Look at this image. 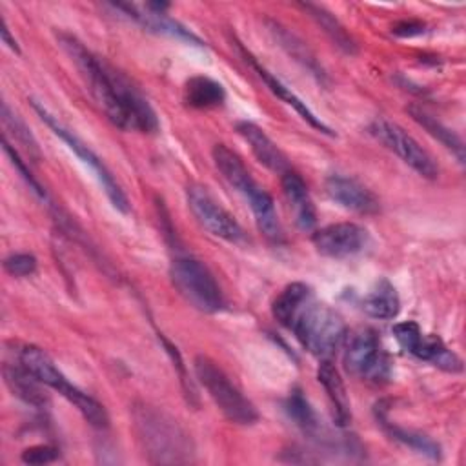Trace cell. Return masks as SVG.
Returning <instances> with one entry per match:
<instances>
[{"instance_id":"cell-1","label":"cell","mask_w":466,"mask_h":466,"mask_svg":"<svg viewBox=\"0 0 466 466\" xmlns=\"http://www.w3.org/2000/svg\"><path fill=\"white\" fill-rule=\"evenodd\" d=\"M58 42L80 71L91 96L116 127L138 133H155L158 129L155 109L120 71L91 53L73 35L60 33Z\"/></svg>"},{"instance_id":"cell-2","label":"cell","mask_w":466,"mask_h":466,"mask_svg":"<svg viewBox=\"0 0 466 466\" xmlns=\"http://www.w3.org/2000/svg\"><path fill=\"white\" fill-rule=\"evenodd\" d=\"M133 426L144 455L153 464H184L193 461V442L180 424L149 404L133 408Z\"/></svg>"},{"instance_id":"cell-3","label":"cell","mask_w":466,"mask_h":466,"mask_svg":"<svg viewBox=\"0 0 466 466\" xmlns=\"http://www.w3.org/2000/svg\"><path fill=\"white\" fill-rule=\"evenodd\" d=\"M211 155L224 180L249 204L257 228L262 231V235L271 242H280L282 228L271 195L251 177V173L238 158V155L231 151L228 146L215 144Z\"/></svg>"},{"instance_id":"cell-4","label":"cell","mask_w":466,"mask_h":466,"mask_svg":"<svg viewBox=\"0 0 466 466\" xmlns=\"http://www.w3.org/2000/svg\"><path fill=\"white\" fill-rule=\"evenodd\" d=\"M18 360L44 386H49L51 390L60 393L64 399H67L93 428H98V430L107 428L109 415L106 408L96 399H93L91 395L82 391L78 386H75L42 348L24 346L20 350Z\"/></svg>"},{"instance_id":"cell-5","label":"cell","mask_w":466,"mask_h":466,"mask_svg":"<svg viewBox=\"0 0 466 466\" xmlns=\"http://www.w3.org/2000/svg\"><path fill=\"white\" fill-rule=\"evenodd\" d=\"M291 331L302 348L320 360L329 359L348 337L342 317L326 304H319L313 299L297 315Z\"/></svg>"},{"instance_id":"cell-6","label":"cell","mask_w":466,"mask_h":466,"mask_svg":"<svg viewBox=\"0 0 466 466\" xmlns=\"http://www.w3.org/2000/svg\"><path fill=\"white\" fill-rule=\"evenodd\" d=\"M197 380L208 391L222 415L240 426H251L258 420L255 404L229 380V377L206 355H197L193 360Z\"/></svg>"},{"instance_id":"cell-7","label":"cell","mask_w":466,"mask_h":466,"mask_svg":"<svg viewBox=\"0 0 466 466\" xmlns=\"http://www.w3.org/2000/svg\"><path fill=\"white\" fill-rule=\"evenodd\" d=\"M169 277L180 297L195 309L217 313L224 308V297L213 273L193 257H177L169 266Z\"/></svg>"},{"instance_id":"cell-8","label":"cell","mask_w":466,"mask_h":466,"mask_svg":"<svg viewBox=\"0 0 466 466\" xmlns=\"http://www.w3.org/2000/svg\"><path fill=\"white\" fill-rule=\"evenodd\" d=\"M344 366L353 377L373 384H384L391 377L390 357L370 328H360L346 337Z\"/></svg>"},{"instance_id":"cell-9","label":"cell","mask_w":466,"mask_h":466,"mask_svg":"<svg viewBox=\"0 0 466 466\" xmlns=\"http://www.w3.org/2000/svg\"><path fill=\"white\" fill-rule=\"evenodd\" d=\"M31 106H33V109L36 111V115L40 116V120H42L58 138H62V140L67 144V147H69L71 151H75L76 157H78L84 164H87V166L93 169V173L96 175L98 182L102 184V189H104V193L107 195V198H109V202L113 204V208L118 209L120 213H129V202H127L126 193L122 191L120 184L115 180V177L111 175V171L106 167V164L100 160V157H98L89 146H86L71 129H67L62 122H58V118H56L55 115H51L42 104H38L36 100H31Z\"/></svg>"},{"instance_id":"cell-10","label":"cell","mask_w":466,"mask_h":466,"mask_svg":"<svg viewBox=\"0 0 466 466\" xmlns=\"http://www.w3.org/2000/svg\"><path fill=\"white\" fill-rule=\"evenodd\" d=\"M368 131L386 149L395 153L404 164H408L420 177H424V178L439 177V166L433 160V157L410 133H406L399 124H395L384 116H377L370 122Z\"/></svg>"},{"instance_id":"cell-11","label":"cell","mask_w":466,"mask_h":466,"mask_svg":"<svg viewBox=\"0 0 466 466\" xmlns=\"http://www.w3.org/2000/svg\"><path fill=\"white\" fill-rule=\"evenodd\" d=\"M391 331L399 346L415 359L430 362L431 366L448 373L462 371L461 357L453 350H450L439 335L422 333L417 322H399L393 326Z\"/></svg>"},{"instance_id":"cell-12","label":"cell","mask_w":466,"mask_h":466,"mask_svg":"<svg viewBox=\"0 0 466 466\" xmlns=\"http://www.w3.org/2000/svg\"><path fill=\"white\" fill-rule=\"evenodd\" d=\"M186 202L197 222L213 237L231 244H240L246 240V233L237 218L226 208H222L204 186H189L186 191Z\"/></svg>"},{"instance_id":"cell-13","label":"cell","mask_w":466,"mask_h":466,"mask_svg":"<svg viewBox=\"0 0 466 466\" xmlns=\"http://www.w3.org/2000/svg\"><path fill=\"white\" fill-rule=\"evenodd\" d=\"M368 231L355 222H337L324 226L311 235L315 249L329 258H346L360 253L368 246Z\"/></svg>"},{"instance_id":"cell-14","label":"cell","mask_w":466,"mask_h":466,"mask_svg":"<svg viewBox=\"0 0 466 466\" xmlns=\"http://www.w3.org/2000/svg\"><path fill=\"white\" fill-rule=\"evenodd\" d=\"M115 9L122 11L127 18L135 20L137 24H140L144 29L157 33V35H164V36H171L177 40H182L186 44L197 46V47H204L206 42L195 35L191 29H187L186 25H182L178 20L167 16L166 13H157L151 11L146 4H133V2H115L111 4Z\"/></svg>"},{"instance_id":"cell-15","label":"cell","mask_w":466,"mask_h":466,"mask_svg":"<svg viewBox=\"0 0 466 466\" xmlns=\"http://www.w3.org/2000/svg\"><path fill=\"white\" fill-rule=\"evenodd\" d=\"M324 186H326L328 197L344 209H350L360 215H373L380 208L379 198L364 184H360L351 177L335 173L326 178Z\"/></svg>"},{"instance_id":"cell-16","label":"cell","mask_w":466,"mask_h":466,"mask_svg":"<svg viewBox=\"0 0 466 466\" xmlns=\"http://www.w3.org/2000/svg\"><path fill=\"white\" fill-rule=\"evenodd\" d=\"M240 51H242V55H244V60L257 71V75L266 82V86L269 87V91H271L275 96H279L282 102H286L288 106H291L311 127H315L317 131H320V133H324V135H328V137H335V131H333L328 124H324V122L306 106V102H304L302 98H299V96L291 91V87H288L286 84H282L275 75H271L264 66H260V62H257L255 56H253L249 51H246L244 47H240Z\"/></svg>"},{"instance_id":"cell-17","label":"cell","mask_w":466,"mask_h":466,"mask_svg":"<svg viewBox=\"0 0 466 466\" xmlns=\"http://www.w3.org/2000/svg\"><path fill=\"white\" fill-rule=\"evenodd\" d=\"M280 186H282V193L289 204V209L293 213L295 224L302 231H311L317 224V211H315L311 195H309L308 186L302 180V177L299 173L288 169L280 177Z\"/></svg>"},{"instance_id":"cell-18","label":"cell","mask_w":466,"mask_h":466,"mask_svg":"<svg viewBox=\"0 0 466 466\" xmlns=\"http://www.w3.org/2000/svg\"><path fill=\"white\" fill-rule=\"evenodd\" d=\"M237 133L248 142L251 153L255 155V158L266 166L268 169L275 171V173H284L288 171V158L282 153V149L266 135V131L248 120L237 122Z\"/></svg>"},{"instance_id":"cell-19","label":"cell","mask_w":466,"mask_h":466,"mask_svg":"<svg viewBox=\"0 0 466 466\" xmlns=\"http://www.w3.org/2000/svg\"><path fill=\"white\" fill-rule=\"evenodd\" d=\"M286 413L289 415V419L311 439L319 441L320 444H331L333 448L342 446V439L331 437L322 424L319 422V417L315 413V410L311 408L309 400L306 399V395L302 393V390L293 388L286 399Z\"/></svg>"},{"instance_id":"cell-20","label":"cell","mask_w":466,"mask_h":466,"mask_svg":"<svg viewBox=\"0 0 466 466\" xmlns=\"http://www.w3.org/2000/svg\"><path fill=\"white\" fill-rule=\"evenodd\" d=\"M317 379L322 384L329 404H331V413H333V422L340 428L348 426L351 420V406L350 399L344 388V382L340 379L339 370L333 366L329 359H322L319 368H317Z\"/></svg>"},{"instance_id":"cell-21","label":"cell","mask_w":466,"mask_h":466,"mask_svg":"<svg viewBox=\"0 0 466 466\" xmlns=\"http://www.w3.org/2000/svg\"><path fill=\"white\" fill-rule=\"evenodd\" d=\"M375 417H377V422L382 426V430L397 442L415 450L417 453L420 455H426L430 459H441V446L431 439L428 437L426 433L422 431H417V430H408V428H402V426H397L390 420L388 417V408L384 406V402H379L375 406Z\"/></svg>"},{"instance_id":"cell-22","label":"cell","mask_w":466,"mask_h":466,"mask_svg":"<svg viewBox=\"0 0 466 466\" xmlns=\"http://www.w3.org/2000/svg\"><path fill=\"white\" fill-rule=\"evenodd\" d=\"M269 33L273 35L275 42L295 60L299 62L304 69H308L315 78H319L320 82L326 80V71L322 69V66L319 64L317 56L313 55V51L306 46V42H302L295 33H291L288 27H284L282 24L275 22V20H266Z\"/></svg>"},{"instance_id":"cell-23","label":"cell","mask_w":466,"mask_h":466,"mask_svg":"<svg viewBox=\"0 0 466 466\" xmlns=\"http://www.w3.org/2000/svg\"><path fill=\"white\" fill-rule=\"evenodd\" d=\"M4 380L11 393L35 408H46L49 404V397L42 390V382L27 371L22 364H5L4 366Z\"/></svg>"},{"instance_id":"cell-24","label":"cell","mask_w":466,"mask_h":466,"mask_svg":"<svg viewBox=\"0 0 466 466\" xmlns=\"http://www.w3.org/2000/svg\"><path fill=\"white\" fill-rule=\"evenodd\" d=\"M313 299V293L309 289V286H306L304 282H291L288 284L273 300L271 304V313L273 319L291 329L297 315L302 311V308Z\"/></svg>"},{"instance_id":"cell-25","label":"cell","mask_w":466,"mask_h":466,"mask_svg":"<svg viewBox=\"0 0 466 466\" xmlns=\"http://www.w3.org/2000/svg\"><path fill=\"white\" fill-rule=\"evenodd\" d=\"M362 309L371 319L390 320L400 311V299L395 286L388 279H380L362 299Z\"/></svg>"},{"instance_id":"cell-26","label":"cell","mask_w":466,"mask_h":466,"mask_svg":"<svg viewBox=\"0 0 466 466\" xmlns=\"http://www.w3.org/2000/svg\"><path fill=\"white\" fill-rule=\"evenodd\" d=\"M226 91L222 84L209 76H193L186 82L184 102L195 109H211L222 106Z\"/></svg>"},{"instance_id":"cell-27","label":"cell","mask_w":466,"mask_h":466,"mask_svg":"<svg viewBox=\"0 0 466 466\" xmlns=\"http://www.w3.org/2000/svg\"><path fill=\"white\" fill-rule=\"evenodd\" d=\"M320 27L322 31L331 38V42L340 47L344 53L348 55H355L357 53V46L355 40L350 36V33L344 29V25L337 20L335 15H331L328 9H324L322 5L317 4H299Z\"/></svg>"},{"instance_id":"cell-28","label":"cell","mask_w":466,"mask_h":466,"mask_svg":"<svg viewBox=\"0 0 466 466\" xmlns=\"http://www.w3.org/2000/svg\"><path fill=\"white\" fill-rule=\"evenodd\" d=\"M408 113L411 115V118L420 124L433 138H437L446 149H450L451 153L457 155L459 162H464V146L462 140L450 129L446 127L442 122H439L435 116H431L430 113H426L422 107L419 106H410Z\"/></svg>"},{"instance_id":"cell-29","label":"cell","mask_w":466,"mask_h":466,"mask_svg":"<svg viewBox=\"0 0 466 466\" xmlns=\"http://www.w3.org/2000/svg\"><path fill=\"white\" fill-rule=\"evenodd\" d=\"M2 147H4V153L11 158V164L18 169V173L22 175V178L25 180V184L29 186V189H33V193L38 197V198H42V200H46L47 198V193H46V189L42 187V184L31 175V171L27 169V166H25V162L20 158V155H18V151L11 146V142L7 140V137L4 135V138H2Z\"/></svg>"},{"instance_id":"cell-30","label":"cell","mask_w":466,"mask_h":466,"mask_svg":"<svg viewBox=\"0 0 466 466\" xmlns=\"http://www.w3.org/2000/svg\"><path fill=\"white\" fill-rule=\"evenodd\" d=\"M2 122H4V126H5L7 129L13 131L15 138L29 149V153H31V151H36V142L33 140L29 129L25 127V124L18 118V115H16L5 102L2 104Z\"/></svg>"},{"instance_id":"cell-31","label":"cell","mask_w":466,"mask_h":466,"mask_svg":"<svg viewBox=\"0 0 466 466\" xmlns=\"http://www.w3.org/2000/svg\"><path fill=\"white\" fill-rule=\"evenodd\" d=\"M4 269L13 277H29L36 271V257L31 253H13L5 257Z\"/></svg>"},{"instance_id":"cell-32","label":"cell","mask_w":466,"mask_h":466,"mask_svg":"<svg viewBox=\"0 0 466 466\" xmlns=\"http://www.w3.org/2000/svg\"><path fill=\"white\" fill-rule=\"evenodd\" d=\"M20 459H22V462L35 464V466L49 464V462H55L58 459V450L55 446H49V444H35V446L25 448L22 451Z\"/></svg>"},{"instance_id":"cell-33","label":"cell","mask_w":466,"mask_h":466,"mask_svg":"<svg viewBox=\"0 0 466 466\" xmlns=\"http://www.w3.org/2000/svg\"><path fill=\"white\" fill-rule=\"evenodd\" d=\"M391 33L397 35V36H417V35H422L424 33V24L422 22H417V20H402V22H397L393 27H391Z\"/></svg>"},{"instance_id":"cell-34","label":"cell","mask_w":466,"mask_h":466,"mask_svg":"<svg viewBox=\"0 0 466 466\" xmlns=\"http://www.w3.org/2000/svg\"><path fill=\"white\" fill-rule=\"evenodd\" d=\"M0 35H2V40H4V44L7 46V47H11L13 51H16V53H20V47H18V44H16V40L9 35V29H7V24H5V18H2V27H0Z\"/></svg>"}]
</instances>
